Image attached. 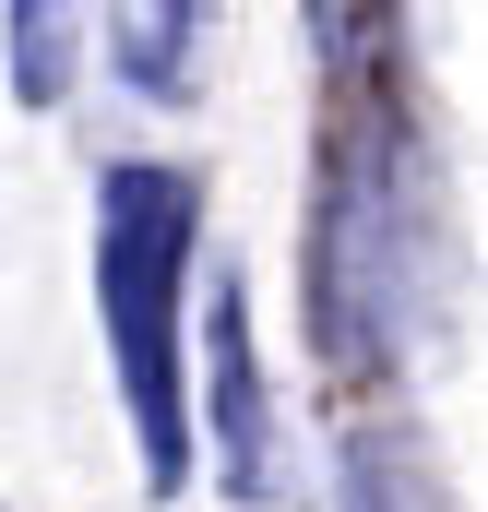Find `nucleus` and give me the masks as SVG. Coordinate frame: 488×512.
<instances>
[{
  "instance_id": "1",
  "label": "nucleus",
  "mask_w": 488,
  "mask_h": 512,
  "mask_svg": "<svg viewBox=\"0 0 488 512\" xmlns=\"http://www.w3.org/2000/svg\"><path fill=\"white\" fill-rule=\"evenodd\" d=\"M358 96L322 131V239H310V334L322 370H405L441 310V179L429 131L393 96V60H346Z\"/></svg>"
},
{
  "instance_id": "2",
  "label": "nucleus",
  "mask_w": 488,
  "mask_h": 512,
  "mask_svg": "<svg viewBox=\"0 0 488 512\" xmlns=\"http://www.w3.org/2000/svg\"><path fill=\"white\" fill-rule=\"evenodd\" d=\"M191 251H203V179L167 167V155H131L96 179V322H108V370H120V417L131 453H143V489L179 501L191 477V393H179V358H191Z\"/></svg>"
},
{
  "instance_id": "3",
  "label": "nucleus",
  "mask_w": 488,
  "mask_h": 512,
  "mask_svg": "<svg viewBox=\"0 0 488 512\" xmlns=\"http://www.w3.org/2000/svg\"><path fill=\"white\" fill-rule=\"evenodd\" d=\"M203 358H215V465H227L239 501H262L274 489V453H262V358H250V298L239 286L203 310Z\"/></svg>"
},
{
  "instance_id": "4",
  "label": "nucleus",
  "mask_w": 488,
  "mask_h": 512,
  "mask_svg": "<svg viewBox=\"0 0 488 512\" xmlns=\"http://www.w3.org/2000/svg\"><path fill=\"white\" fill-rule=\"evenodd\" d=\"M334 512H453V489H441V465H429L417 429H346Z\"/></svg>"
},
{
  "instance_id": "5",
  "label": "nucleus",
  "mask_w": 488,
  "mask_h": 512,
  "mask_svg": "<svg viewBox=\"0 0 488 512\" xmlns=\"http://www.w3.org/2000/svg\"><path fill=\"white\" fill-rule=\"evenodd\" d=\"M191 36H203L191 0H167V12H120V72H131V84H155V96H191V60H179Z\"/></svg>"
},
{
  "instance_id": "6",
  "label": "nucleus",
  "mask_w": 488,
  "mask_h": 512,
  "mask_svg": "<svg viewBox=\"0 0 488 512\" xmlns=\"http://www.w3.org/2000/svg\"><path fill=\"white\" fill-rule=\"evenodd\" d=\"M60 84H72V12H12V96L24 108H60Z\"/></svg>"
}]
</instances>
